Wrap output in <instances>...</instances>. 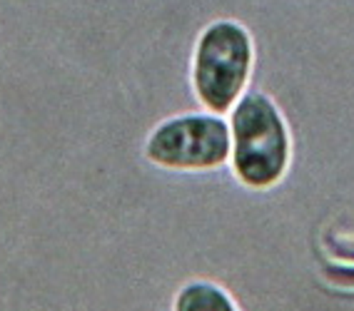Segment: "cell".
Returning a JSON list of instances; mask_svg holds the SVG:
<instances>
[{
    "label": "cell",
    "instance_id": "1",
    "mask_svg": "<svg viewBox=\"0 0 354 311\" xmlns=\"http://www.w3.org/2000/svg\"><path fill=\"white\" fill-rule=\"evenodd\" d=\"M232 152L227 172L247 192H272L292 167V132L272 97L247 88L227 114Z\"/></svg>",
    "mask_w": 354,
    "mask_h": 311
},
{
    "label": "cell",
    "instance_id": "2",
    "mask_svg": "<svg viewBox=\"0 0 354 311\" xmlns=\"http://www.w3.org/2000/svg\"><path fill=\"white\" fill-rule=\"evenodd\" d=\"M254 72V40L237 20L209 23L192 52V92L203 110L227 117Z\"/></svg>",
    "mask_w": 354,
    "mask_h": 311
},
{
    "label": "cell",
    "instance_id": "3",
    "mask_svg": "<svg viewBox=\"0 0 354 311\" xmlns=\"http://www.w3.org/2000/svg\"><path fill=\"white\" fill-rule=\"evenodd\" d=\"M232 132L225 114L197 110L165 117L150 130L142 157L170 174H212L227 170Z\"/></svg>",
    "mask_w": 354,
    "mask_h": 311
},
{
    "label": "cell",
    "instance_id": "4",
    "mask_svg": "<svg viewBox=\"0 0 354 311\" xmlns=\"http://www.w3.org/2000/svg\"><path fill=\"white\" fill-rule=\"evenodd\" d=\"M172 311H240L237 301L225 286L207 279H195L180 286Z\"/></svg>",
    "mask_w": 354,
    "mask_h": 311
}]
</instances>
